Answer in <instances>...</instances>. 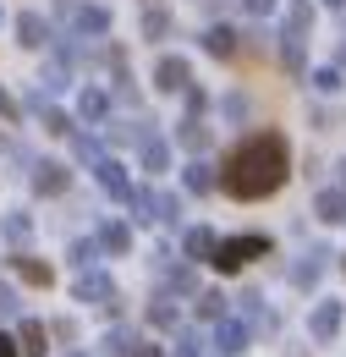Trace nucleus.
Returning a JSON list of instances; mask_svg holds the SVG:
<instances>
[{
	"label": "nucleus",
	"mask_w": 346,
	"mask_h": 357,
	"mask_svg": "<svg viewBox=\"0 0 346 357\" xmlns=\"http://www.w3.org/2000/svg\"><path fill=\"white\" fill-rule=\"evenodd\" d=\"M105 105H110V99H105L99 89H83V93H77V116H83V121H99V116H105Z\"/></svg>",
	"instance_id": "obj_15"
},
{
	"label": "nucleus",
	"mask_w": 346,
	"mask_h": 357,
	"mask_svg": "<svg viewBox=\"0 0 346 357\" xmlns=\"http://www.w3.org/2000/svg\"><path fill=\"white\" fill-rule=\"evenodd\" d=\"M215 347H220L225 357H231V352H242V347H248V330H242L236 319H220V330H215Z\"/></svg>",
	"instance_id": "obj_11"
},
{
	"label": "nucleus",
	"mask_w": 346,
	"mask_h": 357,
	"mask_svg": "<svg viewBox=\"0 0 346 357\" xmlns=\"http://www.w3.org/2000/svg\"><path fill=\"white\" fill-rule=\"evenodd\" d=\"M154 77H160V89H165V93H181L187 83H193V72H187V61H181V55H165Z\"/></svg>",
	"instance_id": "obj_5"
},
{
	"label": "nucleus",
	"mask_w": 346,
	"mask_h": 357,
	"mask_svg": "<svg viewBox=\"0 0 346 357\" xmlns=\"http://www.w3.org/2000/svg\"><path fill=\"white\" fill-rule=\"evenodd\" d=\"M181 143H187V149H193V154H198V149H209V132H204V121H181Z\"/></svg>",
	"instance_id": "obj_21"
},
{
	"label": "nucleus",
	"mask_w": 346,
	"mask_h": 357,
	"mask_svg": "<svg viewBox=\"0 0 346 357\" xmlns=\"http://www.w3.org/2000/svg\"><path fill=\"white\" fill-rule=\"evenodd\" d=\"M215 231H204V225H198V231H187V259H204V264H209V259H215Z\"/></svg>",
	"instance_id": "obj_13"
},
{
	"label": "nucleus",
	"mask_w": 346,
	"mask_h": 357,
	"mask_svg": "<svg viewBox=\"0 0 346 357\" xmlns=\"http://www.w3.org/2000/svg\"><path fill=\"white\" fill-rule=\"evenodd\" d=\"M143 165H149V171H165V143L149 137V143H143Z\"/></svg>",
	"instance_id": "obj_28"
},
{
	"label": "nucleus",
	"mask_w": 346,
	"mask_h": 357,
	"mask_svg": "<svg viewBox=\"0 0 346 357\" xmlns=\"http://www.w3.org/2000/svg\"><path fill=\"white\" fill-rule=\"evenodd\" d=\"M17 275L28 286H50V264H39V259H17Z\"/></svg>",
	"instance_id": "obj_20"
},
{
	"label": "nucleus",
	"mask_w": 346,
	"mask_h": 357,
	"mask_svg": "<svg viewBox=\"0 0 346 357\" xmlns=\"http://www.w3.org/2000/svg\"><path fill=\"white\" fill-rule=\"evenodd\" d=\"M242 6H248L253 17H269V11H275V0H242Z\"/></svg>",
	"instance_id": "obj_34"
},
{
	"label": "nucleus",
	"mask_w": 346,
	"mask_h": 357,
	"mask_svg": "<svg viewBox=\"0 0 346 357\" xmlns=\"http://www.w3.org/2000/svg\"><path fill=\"white\" fill-rule=\"evenodd\" d=\"M11 313H17V297H11L6 286H0V319H11Z\"/></svg>",
	"instance_id": "obj_33"
},
{
	"label": "nucleus",
	"mask_w": 346,
	"mask_h": 357,
	"mask_svg": "<svg viewBox=\"0 0 346 357\" xmlns=\"http://www.w3.org/2000/svg\"><path fill=\"white\" fill-rule=\"evenodd\" d=\"M93 259H99V248H93V242H77V264L93 269Z\"/></svg>",
	"instance_id": "obj_32"
},
{
	"label": "nucleus",
	"mask_w": 346,
	"mask_h": 357,
	"mask_svg": "<svg viewBox=\"0 0 346 357\" xmlns=\"http://www.w3.org/2000/svg\"><path fill=\"white\" fill-rule=\"evenodd\" d=\"M17 39H22L28 50H39L44 39H50V28H44V17H39V11H22V17H17Z\"/></svg>",
	"instance_id": "obj_9"
},
{
	"label": "nucleus",
	"mask_w": 346,
	"mask_h": 357,
	"mask_svg": "<svg viewBox=\"0 0 346 357\" xmlns=\"http://www.w3.org/2000/svg\"><path fill=\"white\" fill-rule=\"evenodd\" d=\"M319 259H324V253H308V264L292 269V280H297V286H313V280H319Z\"/></svg>",
	"instance_id": "obj_24"
},
{
	"label": "nucleus",
	"mask_w": 346,
	"mask_h": 357,
	"mask_svg": "<svg viewBox=\"0 0 346 357\" xmlns=\"http://www.w3.org/2000/svg\"><path fill=\"white\" fill-rule=\"evenodd\" d=\"M149 319H154L160 330H176V308H171V297H160V303L149 308Z\"/></svg>",
	"instance_id": "obj_26"
},
{
	"label": "nucleus",
	"mask_w": 346,
	"mask_h": 357,
	"mask_svg": "<svg viewBox=\"0 0 346 357\" xmlns=\"http://www.w3.org/2000/svg\"><path fill=\"white\" fill-rule=\"evenodd\" d=\"M204 352V341H198V335H193V330H187V335H181V341H176V357H198Z\"/></svg>",
	"instance_id": "obj_31"
},
{
	"label": "nucleus",
	"mask_w": 346,
	"mask_h": 357,
	"mask_svg": "<svg viewBox=\"0 0 346 357\" xmlns=\"http://www.w3.org/2000/svg\"><path fill=\"white\" fill-rule=\"evenodd\" d=\"M143 33H149V39H165V33H171V17H165V11H149V17H143Z\"/></svg>",
	"instance_id": "obj_25"
},
{
	"label": "nucleus",
	"mask_w": 346,
	"mask_h": 357,
	"mask_svg": "<svg viewBox=\"0 0 346 357\" xmlns=\"http://www.w3.org/2000/svg\"><path fill=\"white\" fill-rule=\"evenodd\" d=\"M187 187H193V192H215V171H209L204 160H193V165H187Z\"/></svg>",
	"instance_id": "obj_17"
},
{
	"label": "nucleus",
	"mask_w": 346,
	"mask_h": 357,
	"mask_svg": "<svg viewBox=\"0 0 346 357\" xmlns=\"http://www.w3.org/2000/svg\"><path fill=\"white\" fill-rule=\"evenodd\" d=\"M99 242H105L110 253H127V248H132V231H127V225H116V220H105V225H99Z\"/></svg>",
	"instance_id": "obj_14"
},
{
	"label": "nucleus",
	"mask_w": 346,
	"mask_h": 357,
	"mask_svg": "<svg viewBox=\"0 0 346 357\" xmlns=\"http://www.w3.org/2000/svg\"><path fill=\"white\" fill-rule=\"evenodd\" d=\"M198 319H225V297L220 291H198Z\"/></svg>",
	"instance_id": "obj_23"
},
{
	"label": "nucleus",
	"mask_w": 346,
	"mask_h": 357,
	"mask_svg": "<svg viewBox=\"0 0 346 357\" xmlns=\"http://www.w3.org/2000/svg\"><path fill=\"white\" fill-rule=\"evenodd\" d=\"M308 330H313V341H330V335L341 330V303H319L313 319H308Z\"/></svg>",
	"instance_id": "obj_6"
},
{
	"label": "nucleus",
	"mask_w": 346,
	"mask_h": 357,
	"mask_svg": "<svg viewBox=\"0 0 346 357\" xmlns=\"http://www.w3.org/2000/svg\"><path fill=\"white\" fill-rule=\"evenodd\" d=\"M44 347H50L44 324H39V319H22V330H17V352H28V357H44Z\"/></svg>",
	"instance_id": "obj_7"
},
{
	"label": "nucleus",
	"mask_w": 346,
	"mask_h": 357,
	"mask_svg": "<svg viewBox=\"0 0 346 357\" xmlns=\"http://www.w3.org/2000/svg\"><path fill=\"white\" fill-rule=\"evenodd\" d=\"M127 204H132V215H137V220H160V192H149V187H132Z\"/></svg>",
	"instance_id": "obj_12"
},
{
	"label": "nucleus",
	"mask_w": 346,
	"mask_h": 357,
	"mask_svg": "<svg viewBox=\"0 0 346 357\" xmlns=\"http://www.w3.org/2000/svg\"><path fill=\"white\" fill-rule=\"evenodd\" d=\"M313 89L336 93V89H341V72H336V66H324V72H313Z\"/></svg>",
	"instance_id": "obj_29"
},
{
	"label": "nucleus",
	"mask_w": 346,
	"mask_h": 357,
	"mask_svg": "<svg viewBox=\"0 0 346 357\" xmlns=\"http://www.w3.org/2000/svg\"><path fill=\"white\" fill-rule=\"evenodd\" d=\"M0 357H22V352H17V341H6V335H0Z\"/></svg>",
	"instance_id": "obj_35"
},
{
	"label": "nucleus",
	"mask_w": 346,
	"mask_h": 357,
	"mask_svg": "<svg viewBox=\"0 0 346 357\" xmlns=\"http://www.w3.org/2000/svg\"><path fill=\"white\" fill-rule=\"evenodd\" d=\"M280 181H286V137H280V132L248 137V143L225 160V171H220V187H225L231 198H242V204L269 198Z\"/></svg>",
	"instance_id": "obj_1"
},
{
	"label": "nucleus",
	"mask_w": 346,
	"mask_h": 357,
	"mask_svg": "<svg viewBox=\"0 0 346 357\" xmlns=\"http://www.w3.org/2000/svg\"><path fill=\"white\" fill-rule=\"evenodd\" d=\"M132 357H160V347H143V341H137V347H132Z\"/></svg>",
	"instance_id": "obj_36"
},
{
	"label": "nucleus",
	"mask_w": 346,
	"mask_h": 357,
	"mask_svg": "<svg viewBox=\"0 0 346 357\" xmlns=\"http://www.w3.org/2000/svg\"><path fill=\"white\" fill-rule=\"evenodd\" d=\"M77 303H93V308H116V286L105 269H83L77 275Z\"/></svg>",
	"instance_id": "obj_3"
},
{
	"label": "nucleus",
	"mask_w": 346,
	"mask_h": 357,
	"mask_svg": "<svg viewBox=\"0 0 346 357\" xmlns=\"http://www.w3.org/2000/svg\"><path fill=\"white\" fill-rule=\"evenodd\" d=\"M72 149H77V160H88V165L99 160V143H93V137H72Z\"/></svg>",
	"instance_id": "obj_30"
},
{
	"label": "nucleus",
	"mask_w": 346,
	"mask_h": 357,
	"mask_svg": "<svg viewBox=\"0 0 346 357\" xmlns=\"http://www.w3.org/2000/svg\"><path fill=\"white\" fill-rule=\"evenodd\" d=\"M324 6H346V0H324Z\"/></svg>",
	"instance_id": "obj_37"
},
{
	"label": "nucleus",
	"mask_w": 346,
	"mask_h": 357,
	"mask_svg": "<svg viewBox=\"0 0 346 357\" xmlns=\"http://www.w3.org/2000/svg\"><path fill=\"white\" fill-rule=\"evenodd\" d=\"M132 347H137L132 330H110V335H105V352H110V357H132Z\"/></svg>",
	"instance_id": "obj_22"
},
{
	"label": "nucleus",
	"mask_w": 346,
	"mask_h": 357,
	"mask_svg": "<svg viewBox=\"0 0 346 357\" xmlns=\"http://www.w3.org/2000/svg\"><path fill=\"white\" fill-rule=\"evenodd\" d=\"M171 291L193 297V291H198V275H193V269H171Z\"/></svg>",
	"instance_id": "obj_27"
},
{
	"label": "nucleus",
	"mask_w": 346,
	"mask_h": 357,
	"mask_svg": "<svg viewBox=\"0 0 346 357\" xmlns=\"http://www.w3.org/2000/svg\"><path fill=\"white\" fill-rule=\"evenodd\" d=\"M264 253H269V236H231V242H220V248H215L209 264H215L220 275H236L248 259H264Z\"/></svg>",
	"instance_id": "obj_2"
},
{
	"label": "nucleus",
	"mask_w": 346,
	"mask_h": 357,
	"mask_svg": "<svg viewBox=\"0 0 346 357\" xmlns=\"http://www.w3.org/2000/svg\"><path fill=\"white\" fill-rule=\"evenodd\" d=\"M204 50H209V55H236V33H231V28H209V33H204Z\"/></svg>",
	"instance_id": "obj_16"
},
{
	"label": "nucleus",
	"mask_w": 346,
	"mask_h": 357,
	"mask_svg": "<svg viewBox=\"0 0 346 357\" xmlns=\"http://www.w3.org/2000/svg\"><path fill=\"white\" fill-rule=\"evenodd\" d=\"M66 181H72V171H66V165H50V160L33 171V187H39V192H66Z\"/></svg>",
	"instance_id": "obj_10"
},
{
	"label": "nucleus",
	"mask_w": 346,
	"mask_h": 357,
	"mask_svg": "<svg viewBox=\"0 0 346 357\" xmlns=\"http://www.w3.org/2000/svg\"><path fill=\"white\" fill-rule=\"evenodd\" d=\"M319 220H346V192H319Z\"/></svg>",
	"instance_id": "obj_18"
},
{
	"label": "nucleus",
	"mask_w": 346,
	"mask_h": 357,
	"mask_svg": "<svg viewBox=\"0 0 346 357\" xmlns=\"http://www.w3.org/2000/svg\"><path fill=\"white\" fill-rule=\"evenodd\" d=\"M93 176H99V187H105L110 198H121V204H127L132 181H127V165H121V160H110V154H99V160H93Z\"/></svg>",
	"instance_id": "obj_4"
},
{
	"label": "nucleus",
	"mask_w": 346,
	"mask_h": 357,
	"mask_svg": "<svg viewBox=\"0 0 346 357\" xmlns=\"http://www.w3.org/2000/svg\"><path fill=\"white\" fill-rule=\"evenodd\" d=\"M6 242H17V248H22V242H28V236H33V220H28V215H6Z\"/></svg>",
	"instance_id": "obj_19"
},
{
	"label": "nucleus",
	"mask_w": 346,
	"mask_h": 357,
	"mask_svg": "<svg viewBox=\"0 0 346 357\" xmlns=\"http://www.w3.org/2000/svg\"><path fill=\"white\" fill-rule=\"evenodd\" d=\"M72 28H77V33H105V28H110V11H105V6H77V11H72Z\"/></svg>",
	"instance_id": "obj_8"
}]
</instances>
